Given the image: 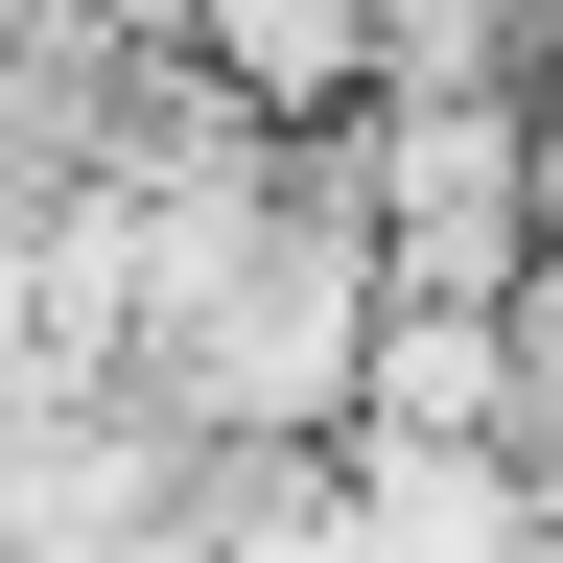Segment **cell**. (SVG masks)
I'll return each mask as SVG.
<instances>
[{
	"label": "cell",
	"mask_w": 563,
	"mask_h": 563,
	"mask_svg": "<svg viewBox=\"0 0 563 563\" xmlns=\"http://www.w3.org/2000/svg\"><path fill=\"white\" fill-rule=\"evenodd\" d=\"M352 352H376V235H352V165H329V141H282V188L141 306L118 376L165 399L188 446H329V422H352Z\"/></svg>",
	"instance_id": "1"
},
{
	"label": "cell",
	"mask_w": 563,
	"mask_h": 563,
	"mask_svg": "<svg viewBox=\"0 0 563 563\" xmlns=\"http://www.w3.org/2000/svg\"><path fill=\"white\" fill-rule=\"evenodd\" d=\"M329 165H352V235H376V282H422V306H493V282L540 258L517 95H352V118H329Z\"/></svg>",
	"instance_id": "2"
},
{
	"label": "cell",
	"mask_w": 563,
	"mask_h": 563,
	"mask_svg": "<svg viewBox=\"0 0 563 563\" xmlns=\"http://www.w3.org/2000/svg\"><path fill=\"white\" fill-rule=\"evenodd\" d=\"M517 422H540L517 306H422V282H376V352H352V422H329V446H517Z\"/></svg>",
	"instance_id": "3"
},
{
	"label": "cell",
	"mask_w": 563,
	"mask_h": 563,
	"mask_svg": "<svg viewBox=\"0 0 563 563\" xmlns=\"http://www.w3.org/2000/svg\"><path fill=\"white\" fill-rule=\"evenodd\" d=\"M165 70L211 118H258V141H329L376 95V0H165Z\"/></svg>",
	"instance_id": "4"
},
{
	"label": "cell",
	"mask_w": 563,
	"mask_h": 563,
	"mask_svg": "<svg viewBox=\"0 0 563 563\" xmlns=\"http://www.w3.org/2000/svg\"><path fill=\"white\" fill-rule=\"evenodd\" d=\"M118 118H141V47L47 24V0H0V235H47V211L118 165Z\"/></svg>",
	"instance_id": "5"
}]
</instances>
